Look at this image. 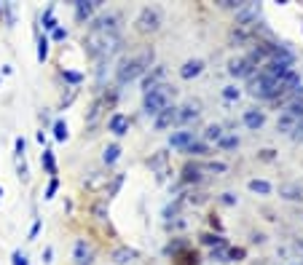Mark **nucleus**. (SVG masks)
Returning a JSON list of instances; mask_svg holds the SVG:
<instances>
[{
	"mask_svg": "<svg viewBox=\"0 0 303 265\" xmlns=\"http://www.w3.org/2000/svg\"><path fill=\"white\" fill-rule=\"evenodd\" d=\"M11 265H30V260H27V255L22 249H16L14 257H11Z\"/></svg>",
	"mask_w": 303,
	"mask_h": 265,
	"instance_id": "nucleus-39",
	"label": "nucleus"
},
{
	"mask_svg": "<svg viewBox=\"0 0 303 265\" xmlns=\"http://www.w3.org/2000/svg\"><path fill=\"white\" fill-rule=\"evenodd\" d=\"M239 94H242V91H239L236 86H226V88H223V99H226V102H236Z\"/></svg>",
	"mask_w": 303,
	"mask_h": 265,
	"instance_id": "nucleus-38",
	"label": "nucleus"
},
{
	"mask_svg": "<svg viewBox=\"0 0 303 265\" xmlns=\"http://www.w3.org/2000/svg\"><path fill=\"white\" fill-rule=\"evenodd\" d=\"M38 230H41V220L35 217V222H32V228H30V236H27V241H35V236H38Z\"/></svg>",
	"mask_w": 303,
	"mask_h": 265,
	"instance_id": "nucleus-43",
	"label": "nucleus"
},
{
	"mask_svg": "<svg viewBox=\"0 0 303 265\" xmlns=\"http://www.w3.org/2000/svg\"><path fill=\"white\" fill-rule=\"evenodd\" d=\"M204 72V62L202 59H188L185 65L180 67V78H185V81H191V78L202 75Z\"/></svg>",
	"mask_w": 303,
	"mask_h": 265,
	"instance_id": "nucleus-18",
	"label": "nucleus"
},
{
	"mask_svg": "<svg viewBox=\"0 0 303 265\" xmlns=\"http://www.w3.org/2000/svg\"><path fill=\"white\" fill-rule=\"evenodd\" d=\"M51 257H54V249H51V246H46V252H43V263H51Z\"/></svg>",
	"mask_w": 303,
	"mask_h": 265,
	"instance_id": "nucleus-47",
	"label": "nucleus"
},
{
	"mask_svg": "<svg viewBox=\"0 0 303 265\" xmlns=\"http://www.w3.org/2000/svg\"><path fill=\"white\" fill-rule=\"evenodd\" d=\"M242 121H244V126H247L250 132H258V129H263V123H266V112L250 107V110H244Z\"/></svg>",
	"mask_w": 303,
	"mask_h": 265,
	"instance_id": "nucleus-16",
	"label": "nucleus"
},
{
	"mask_svg": "<svg viewBox=\"0 0 303 265\" xmlns=\"http://www.w3.org/2000/svg\"><path fill=\"white\" fill-rule=\"evenodd\" d=\"M182 182H202V166H196V163H188L185 169H182Z\"/></svg>",
	"mask_w": 303,
	"mask_h": 265,
	"instance_id": "nucleus-26",
	"label": "nucleus"
},
{
	"mask_svg": "<svg viewBox=\"0 0 303 265\" xmlns=\"http://www.w3.org/2000/svg\"><path fill=\"white\" fill-rule=\"evenodd\" d=\"M164 78H167V67H164V65H153L151 70L142 75V91H145V94L153 91L156 86H161Z\"/></svg>",
	"mask_w": 303,
	"mask_h": 265,
	"instance_id": "nucleus-8",
	"label": "nucleus"
},
{
	"mask_svg": "<svg viewBox=\"0 0 303 265\" xmlns=\"http://www.w3.org/2000/svg\"><path fill=\"white\" fill-rule=\"evenodd\" d=\"M217 145H220L223 150H236L239 148V137H236V134H226V137H223Z\"/></svg>",
	"mask_w": 303,
	"mask_h": 265,
	"instance_id": "nucleus-32",
	"label": "nucleus"
},
{
	"mask_svg": "<svg viewBox=\"0 0 303 265\" xmlns=\"http://www.w3.org/2000/svg\"><path fill=\"white\" fill-rule=\"evenodd\" d=\"M207 169H209V172H228V166H226V163H220V161H212V163H207Z\"/></svg>",
	"mask_w": 303,
	"mask_h": 265,
	"instance_id": "nucleus-41",
	"label": "nucleus"
},
{
	"mask_svg": "<svg viewBox=\"0 0 303 265\" xmlns=\"http://www.w3.org/2000/svg\"><path fill=\"white\" fill-rule=\"evenodd\" d=\"M175 123H177V107L175 105L164 107V110L153 118V129H156V132H167V129L175 126Z\"/></svg>",
	"mask_w": 303,
	"mask_h": 265,
	"instance_id": "nucleus-10",
	"label": "nucleus"
},
{
	"mask_svg": "<svg viewBox=\"0 0 303 265\" xmlns=\"http://www.w3.org/2000/svg\"><path fill=\"white\" fill-rule=\"evenodd\" d=\"M301 121H303V97H295V99H290V102L284 105L282 112H279L277 129L282 134H293L295 126H298Z\"/></svg>",
	"mask_w": 303,
	"mask_h": 265,
	"instance_id": "nucleus-3",
	"label": "nucleus"
},
{
	"mask_svg": "<svg viewBox=\"0 0 303 265\" xmlns=\"http://www.w3.org/2000/svg\"><path fill=\"white\" fill-rule=\"evenodd\" d=\"M134 24H137L140 32H156L158 27H161V11H158L156 5H145V8L140 11Z\"/></svg>",
	"mask_w": 303,
	"mask_h": 265,
	"instance_id": "nucleus-6",
	"label": "nucleus"
},
{
	"mask_svg": "<svg viewBox=\"0 0 303 265\" xmlns=\"http://www.w3.org/2000/svg\"><path fill=\"white\" fill-rule=\"evenodd\" d=\"M118 158H121V145H116V142L107 145L105 153H102V163H105V166H113Z\"/></svg>",
	"mask_w": 303,
	"mask_h": 265,
	"instance_id": "nucleus-21",
	"label": "nucleus"
},
{
	"mask_svg": "<svg viewBox=\"0 0 303 265\" xmlns=\"http://www.w3.org/2000/svg\"><path fill=\"white\" fill-rule=\"evenodd\" d=\"M199 115H202V105H199L196 99H188L182 107H177V123H191V121H196Z\"/></svg>",
	"mask_w": 303,
	"mask_h": 265,
	"instance_id": "nucleus-12",
	"label": "nucleus"
},
{
	"mask_svg": "<svg viewBox=\"0 0 303 265\" xmlns=\"http://www.w3.org/2000/svg\"><path fill=\"white\" fill-rule=\"evenodd\" d=\"M129 126H131V121L124 112H113V115L107 118V132H113L116 137H124V134L129 132Z\"/></svg>",
	"mask_w": 303,
	"mask_h": 265,
	"instance_id": "nucleus-14",
	"label": "nucleus"
},
{
	"mask_svg": "<svg viewBox=\"0 0 303 265\" xmlns=\"http://www.w3.org/2000/svg\"><path fill=\"white\" fill-rule=\"evenodd\" d=\"M202 244L204 246H220V244H226V239H223V236H215V233H207V236H202Z\"/></svg>",
	"mask_w": 303,
	"mask_h": 265,
	"instance_id": "nucleus-34",
	"label": "nucleus"
},
{
	"mask_svg": "<svg viewBox=\"0 0 303 265\" xmlns=\"http://www.w3.org/2000/svg\"><path fill=\"white\" fill-rule=\"evenodd\" d=\"M62 78H65L67 83H73V86H78V83H83V75L76 70H62Z\"/></svg>",
	"mask_w": 303,
	"mask_h": 265,
	"instance_id": "nucleus-37",
	"label": "nucleus"
},
{
	"mask_svg": "<svg viewBox=\"0 0 303 265\" xmlns=\"http://www.w3.org/2000/svg\"><path fill=\"white\" fill-rule=\"evenodd\" d=\"M153 65V48H142L134 56H124L116 67V86H126V83L142 78Z\"/></svg>",
	"mask_w": 303,
	"mask_h": 265,
	"instance_id": "nucleus-1",
	"label": "nucleus"
},
{
	"mask_svg": "<svg viewBox=\"0 0 303 265\" xmlns=\"http://www.w3.org/2000/svg\"><path fill=\"white\" fill-rule=\"evenodd\" d=\"M41 163H43V169L51 174V177H56V161H54V153H51V150H43L41 153Z\"/></svg>",
	"mask_w": 303,
	"mask_h": 265,
	"instance_id": "nucleus-29",
	"label": "nucleus"
},
{
	"mask_svg": "<svg viewBox=\"0 0 303 265\" xmlns=\"http://www.w3.org/2000/svg\"><path fill=\"white\" fill-rule=\"evenodd\" d=\"M279 196L287 201H301L303 199V188H298V185H282L279 188Z\"/></svg>",
	"mask_w": 303,
	"mask_h": 265,
	"instance_id": "nucleus-23",
	"label": "nucleus"
},
{
	"mask_svg": "<svg viewBox=\"0 0 303 265\" xmlns=\"http://www.w3.org/2000/svg\"><path fill=\"white\" fill-rule=\"evenodd\" d=\"M102 110H107V107H105V99L100 97L94 105H91V110L86 112V126H94V123H97V118L102 115Z\"/></svg>",
	"mask_w": 303,
	"mask_h": 265,
	"instance_id": "nucleus-24",
	"label": "nucleus"
},
{
	"mask_svg": "<svg viewBox=\"0 0 303 265\" xmlns=\"http://www.w3.org/2000/svg\"><path fill=\"white\" fill-rule=\"evenodd\" d=\"M0 196H3V188H0Z\"/></svg>",
	"mask_w": 303,
	"mask_h": 265,
	"instance_id": "nucleus-48",
	"label": "nucleus"
},
{
	"mask_svg": "<svg viewBox=\"0 0 303 265\" xmlns=\"http://www.w3.org/2000/svg\"><path fill=\"white\" fill-rule=\"evenodd\" d=\"M91 214H94L97 220H107V201L102 199V201H97L94 204V209H91Z\"/></svg>",
	"mask_w": 303,
	"mask_h": 265,
	"instance_id": "nucleus-35",
	"label": "nucleus"
},
{
	"mask_svg": "<svg viewBox=\"0 0 303 265\" xmlns=\"http://www.w3.org/2000/svg\"><path fill=\"white\" fill-rule=\"evenodd\" d=\"M255 70H258V67H255L252 62L247 59V56H239V59H231V62H228V72H231L233 78H252Z\"/></svg>",
	"mask_w": 303,
	"mask_h": 265,
	"instance_id": "nucleus-9",
	"label": "nucleus"
},
{
	"mask_svg": "<svg viewBox=\"0 0 303 265\" xmlns=\"http://www.w3.org/2000/svg\"><path fill=\"white\" fill-rule=\"evenodd\" d=\"M73 260H76V265H91L94 263V249L86 244V241H76V246H73Z\"/></svg>",
	"mask_w": 303,
	"mask_h": 265,
	"instance_id": "nucleus-15",
	"label": "nucleus"
},
{
	"mask_svg": "<svg viewBox=\"0 0 303 265\" xmlns=\"http://www.w3.org/2000/svg\"><path fill=\"white\" fill-rule=\"evenodd\" d=\"M185 155H207L209 153V145L207 142H202V139H196L193 145H188L185 150H182Z\"/></svg>",
	"mask_w": 303,
	"mask_h": 265,
	"instance_id": "nucleus-28",
	"label": "nucleus"
},
{
	"mask_svg": "<svg viewBox=\"0 0 303 265\" xmlns=\"http://www.w3.org/2000/svg\"><path fill=\"white\" fill-rule=\"evenodd\" d=\"M247 91L252 94V97H258V99H277V97H279V81H274V78H266L263 72H258V75L250 78Z\"/></svg>",
	"mask_w": 303,
	"mask_h": 265,
	"instance_id": "nucleus-4",
	"label": "nucleus"
},
{
	"mask_svg": "<svg viewBox=\"0 0 303 265\" xmlns=\"http://www.w3.org/2000/svg\"><path fill=\"white\" fill-rule=\"evenodd\" d=\"M131 260H137V249H131V246H118L113 252V263L116 265H129Z\"/></svg>",
	"mask_w": 303,
	"mask_h": 265,
	"instance_id": "nucleus-19",
	"label": "nucleus"
},
{
	"mask_svg": "<svg viewBox=\"0 0 303 265\" xmlns=\"http://www.w3.org/2000/svg\"><path fill=\"white\" fill-rule=\"evenodd\" d=\"M260 19V3H244L236 11V27H252Z\"/></svg>",
	"mask_w": 303,
	"mask_h": 265,
	"instance_id": "nucleus-7",
	"label": "nucleus"
},
{
	"mask_svg": "<svg viewBox=\"0 0 303 265\" xmlns=\"http://www.w3.org/2000/svg\"><path fill=\"white\" fill-rule=\"evenodd\" d=\"M0 16L8 22V27H14V3H0Z\"/></svg>",
	"mask_w": 303,
	"mask_h": 265,
	"instance_id": "nucleus-33",
	"label": "nucleus"
},
{
	"mask_svg": "<svg viewBox=\"0 0 303 265\" xmlns=\"http://www.w3.org/2000/svg\"><path fill=\"white\" fill-rule=\"evenodd\" d=\"M51 132H54L56 142H65V139H67V123L65 121H56L54 126H51Z\"/></svg>",
	"mask_w": 303,
	"mask_h": 265,
	"instance_id": "nucleus-31",
	"label": "nucleus"
},
{
	"mask_svg": "<svg viewBox=\"0 0 303 265\" xmlns=\"http://www.w3.org/2000/svg\"><path fill=\"white\" fill-rule=\"evenodd\" d=\"M51 38H54V41H65V38H67V30H65V27H56V30L51 32Z\"/></svg>",
	"mask_w": 303,
	"mask_h": 265,
	"instance_id": "nucleus-44",
	"label": "nucleus"
},
{
	"mask_svg": "<svg viewBox=\"0 0 303 265\" xmlns=\"http://www.w3.org/2000/svg\"><path fill=\"white\" fill-rule=\"evenodd\" d=\"M196 142V134L191 132V129H180V132H172V137H169V148H175V150H185L188 145H193Z\"/></svg>",
	"mask_w": 303,
	"mask_h": 265,
	"instance_id": "nucleus-13",
	"label": "nucleus"
},
{
	"mask_svg": "<svg viewBox=\"0 0 303 265\" xmlns=\"http://www.w3.org/2000/svg\"><path fill=\"white\" fill-rule=\"evenodd\" d=\"M73 8H76V19L81 22V24H86V22H91L94 11L100 8V0H76Z\"/></svg>",
	"mask_w": 303,
	"mask_h": 265,
	"instance_id": "nucleus-11",
	"label": "nucleus"
},
{
	"mask_svg": "<svg viewBox=\"0 0 303 265\" xmlns=\"http://www.w3.org/2000/svg\"><path fill=\"white\" fill-rule=\"evenodd\" d=\"M223 137H226V132H223L220 123H209V126L204 129V139H207V142H220Z\"/></svg>",
	"mask_w": 303,
	"mask_h": 265,
	"instance_id": "nucleus-25",
	"label": "nucleus"
},
{
	"mask_svg": "<svg viewBox=\"0 0 303 265\" xmlns=\"http://www.w3.org/2000/svg\"><path fill=\"white\" fill-rule=\"evenodd\" d=\"M247 188L252 190V193H258V196H271L274 193V185L268 182V179H250Z\"/></svg>",
	"mask_w": 303,
	"mask_h": 265,
	"instance_id": "nucleus-20",
	"label": "nucleus"
},
{
	"mask_svg": "<svg viewBox=\"0 0 303 265\" xmlns=\"http://www.w3.org/2000/svg\"><path fill=\"white\" fill-rule=\"evenodd\" d=\"M49 46H51L49 35H46V32H41V35H38V62H41V65L49 59Z\"/></svg>",
	"mask_w": 303,
	"mask_h": 265,
	"instance_id": "nucleus-27",
	"label": "nucleus"
},
{
	"mask_svg": "<svg viewBox=\"0 0 303 265\" xmlns=\"http://www.w3.org/2000/svg\"><path fill=\"white\" fill-rule=\"evenodd\" d=\"M41 22H43V30H51V32H54L56 27H59V24H56V19H54V5H49V8L43 11Z\"/></svg>",
	"mask_w": 303,
	"mask_h": 265,
	"instance_id": "nucleus-30",
	"label": "nucleus"
},
{
	"mask_svg": "<svg viewBox=\"0 0 303 265\" xmlns=\"http://www.w3.org/2000/svg\"><path fill=\"white\" fill-rule=\"evenodd\" d=\"M223 204L233 206V204H236V196H233V193H223Z\"/></svg>",
	"mask_w": 303,
	"mask_h": 265,
	"instance_id": "nucleus-45",
	"label": "nucleus"
},
{
	"mask_svg": "<svg viewBox=\"0 0 303 265\" xmlns=\"http://www.w3.org/2000/svg\"><path fill=\"white\" fill-rule=\"evenodd\" d=\"M151 169L158 174V179H164L169 174V153H164V150H158L156 155H151Z\"/></svg>",
	"mask_w": 303,
	"mask_h": 265,
	"instance_id": "nucleus-17",
	"label": "nucleus"
},
{
	"mask_svg": "<svg viewBox=\"0 0 303 265\" xmlns=\"http://www.w3.org/2000/svg\"><path fill=\"white\" fill-rule=\"evenodd\" d=\"M172 97H175V88L169 86V83H161V86H156L153 91H148L145 97H142V112L156 118L164 107L172 105Z\"/></svg>",
	"mask_w": 303,
	"mask_h": 265,
	"instance_id": "nucleus-2",
	"label": "nucleus"
},
{
	"mask_svg": "<svg viewBox=\"0 0 303 265\" xmlns=\"http://www.w3.org/2000/svg\"><path fill=\"white\" fill-rule=\"evenodd\" d=\"M293 137H295V139H301V142H303V121L298 123V126H295V132H293Z\"/></svg>",
	"mask_w": 303,
	"mask_h": 265,
	"instance_id": "nucleus-46",
	"label": "nucleus"
},
{
	"mask_svg": "<svg viewBox=\"0 0 303 265\" xmlns=\"http://www.w3.org/2000/svg\"><path fill=\"white\" fill-rule=\"evenodd\" d=\"M301 246H303V239H301Z\"/></svg>",
	"mask_w": 303,
	"mask_h": 265,
	"instance_id": "nucleus-49",
	"label": "nucleus"
},
{
	"mask_svg": "<svg viewBox=\"0 0 303 265\" xmlns=\"http://www.w3.org/2000/svg\"><path fill=\"white\" fill-rule=\"evenodd\" d=\"M107 177H110V174H102V172H91V177H86V179H83V185H86L89 190H100L102 185L107 182Z\"/></svg>",
	"mask_w": 303,
	"mask_h": 265,
	"instance_id": "nucleus-22",
	"label": "nucleus"
},
{
	"mask_svg": "<svg viewBox=\"0 0 303 265\" xmlns=\"http://www.w3.org/2000/svg\"><path fill=\"white\" fill-rule=\"evenodd\" d=\"M56 190H59V179H56V177H51V179H49V185H46L43 199H46V201H51V199L56 196Z\"/></svg>",
	"mask_w": 303,
	"mask_h": 265,
	"instance_id": "nucleus-36",
	"label": "nucleus"
},
{
	"mask_svg": "<svg viewBox=\"0 0 303 265\" xmlns=\"http://www.w3.org/2000/svg\"><path fill=\"white\" fill-rule=\"evenodd\" d=\"M244 257V249H228V263H239Z\"/></svg>",
	"mask_w": 303,
	"mask_h": 265,
	"instance_id": "nucleus-40",
	"label": "nucleus"
},
{
	"mask_svg": "<svg viewBox=\"0 0 303 265\" xmlns=\"http://www.w3.org/2000/svg\"><path fill=\"white\" fill-rule=\"evenodd\" d=\"M121 185H124V174H118L116 179H113V188H110V196H116L118 190H121Z\"/></svg>",
	"mask_w": 303,
	"mask_h": 265,
	"instance_id": "nucleus-42",
	"label": "nucleus"
},
{
	"mask_svg": "<svg viewBox=\"0 0 303 265\" xmlns=\"http://www.w3.org/2000/svg\"><path fill=\"white\" fill-rule=\"evenodd\" d=\"M121 22H124V16L118 14V11H107V14H100L89 22V30L105 32V35H116V32H121Z\"/></svg>",
	"mask_w": 303,
	"mask_h": 265,
	"instance_id": "nucleus-5",
	"label": "nucleus"
}]
</instances>
